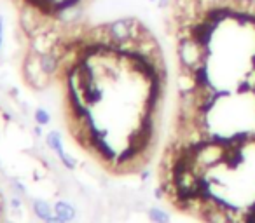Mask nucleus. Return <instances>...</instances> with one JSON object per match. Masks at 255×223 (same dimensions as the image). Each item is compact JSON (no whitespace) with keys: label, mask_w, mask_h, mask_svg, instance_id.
Returning a JSON list of instances; mask_svg holds the SVG:
<instances>
[{"label":"nucleus","mask_w":255,"mask_h":223,"mask_svg":"<svg viewBox=\"0 0 255 223\" xmlns=\"http://www.w3.org/2000/svg\"><path fill=\"white\" fill-rule=\"evenodd\" d=\"M226 153L227 145L222 140L210 138L189 152V164L199 176L205 178L206 173H210L213 167L226 162Z\"/></svg>","instance_id":"nucleus-1"},{"label":"nucleus","mask_w":255,"mask_h":223,"mask_svg":"<svg viewBox=\"0 0 255 223\" xmlns=\"http://www.w3.org/2000/svg\"><path fill=\"white\" fill-rule=\"evenodd\" d=\"M105 30L114 49L124 46V44L135 42L145 32L140 19L135 18V16H121V18L110 19V21L105 23Z\"/></svg>","instance_id":"nucleus-2"},{"label":"nucleus","mask_w":255,"mask_h":223,"mask_svg":"<svg viewBox=\"0 0 255 223\" xmlns=\"http://www.w3.org/2000/svg\"><path fill=\"white\" fill-rule=\"evenodd\" d=\"M177 58H178V63H180V68L196 72L198 68L208 67L210 47L203 46L192 35H185L182 39H178Z\"/></svg>","instance_id":"nucleus-3"},{"label":"nucleus","mask_w":255,"mask_h":223,"mask_svg":"<svg viewBox=\"0 0 255 223\" xmlns=\"http://www.w3.org/2000/svg\"><path fill=\"white\" fill-rule=\"evenodd\" d=\"M23 77H25L26 84L30 87L37 89V91L47 89L51 85V80H53L49 75L44 74L42 67H40V56L30 49L26 53L25 61H23Z\"/></svg>","instance_id":"nucleus-4"},{"label":"nucleus","mask_w":255,"mask_h":223,"mask_svg":"<svg viewBox=\"0 0 255 223\" xmlns=\"http://www.w3.org/2000/svg\"><path fill=\"white\" fill-rule=\"evenodd\" d=\"M46 145L49 150H53L54 153H56L58 160H60L61 164H63L65 169L68 171H74L75 167H77V160L74 159L72 155H68L67 152H65V147H63V136H61L60 131H56V129H53V131H49L46 135Z\"/></svg>","instance_id":"nucleus-5"},{"label":"nucleus","mask_w":255,"mask_h":223,"mask_svg":"<svg viewBox=\"0 0 255 223\" xmlns=\"http://www.w3.org/2000/svg\"><path fill=\"white\" fill-rule=\"evenodd\" d=\"M40 67H42L44 74L49 75L51 78H54L56 75H60V72H61V58L58 56L54 51L40 54Z\"/></svg>","instance_id":"nucleus-6"},{"label":"nucleus","mask_w":255,"mask_h":223,"mask_svg":"<svg viewBox=\"0 0 255 223\" xmlns=\"http://www.w3.org/2000/svg\"><path fill=\"white\" fill-rule=\"evenodd\" d=\"M54 215L60 216L63 222L72 223L75 218H77V209H75V206L70 204V202L58 201L56 204H54Z\"/></svg>","instance_id":"nucleus-7"},{"label":"nucleus","mask_w":255,"mask_h":223,"mask_svg":"<svg viewBox=\"0 0 255 223\" xmlns=\"http://www.w3.org/2000/svg\"><path fill=\"white\" fill-rule=\"evenodd\" d=\"M32 211L37 218L42 220V222H46V220H49L51 216L54 215V206H51L49 202L44 201V199H33L32 201Z\"/></svg>","instance_id":"nucleus-8"},{"label":"nucleus","mask_w":255,"mask_h":223,"mask_svg":"<svg viewBox=\"0 0 255 223\" xmlns=\"http://www.w3.org/2000/svg\"><path fill=\"white\" fill-rule=\"evenodd\" d=\"M147 216L152 223H170V215L161 208H149L147 209Z\"/></svg>","instance_id":"nucleus-9"},{"label":"nucleus","mask_w":255,"mask_h":223,"mask_svg":"<svg viewBox=\"0 0 255 223\" xmlns=\"http://www.w3.org/2000/svg\"><path fill=\"white\" fill-rule=\"evenodd\" d=\"M33 121L39 126H49L51 124V114L49 110L44 108V106H39V108L33 110Z\"/></svg>","instance_id":"nucleus-10"},{"label":"nucleus","mask_w":255,"mask_h":223,"mask_svg":"<svg viewBox=\"0 0 255 223\" xmlns=\"http://www.w3.org/2000/svg\"><path fill=\"white\" fill-rule=\"evenodd\" d=\"M11 187L14 188L16 192H18V195H19V197H25V195H26V187H25V185H23V183H19L18 180H14V181H12V183H11Z\"/></svg>","instance_id":"nucleus-11"},{"label":"nucleus","mask_w":255,"mask_h":223,"mask_svg":"<svg viewBox=\"0 0 255 223\" xmlns=\"http://www.w3.org/2000/svg\"><path fill=\"white\" fill-rule=\"evenodd\" d=\"M156 5L159 11H168V9H171V5H173V0H157Z\"/></svg>","instance_id":"nucleus-12"},{"label":"nucleus","mask_w":255,"mask_h":223,"mask_svg":"<svg viewBox=\"0 0 255 223\" xmlns=\"http://www.w3.org/2000/svg\"><path fill=\"white\" fill-rule=\"evenodd\" d=\"M4 30H5V19L0 14V54H2V47H4Z\"/></svg>","instance_id":"nucleus-13"},{"label":"nucleus","mask_w":255,"mask_h":223,"mask_svg":"<svg viewBox=\"0 0 255 223\" xmlns=\"http://www.w3.org/2000/svg\"><path fill=\"white\" fill-rule=\"evenodd\" d=\"M44 223H67V222H63V220L60 218V216H56V215H53L49 220H46Z\"/></svg>","instance_id":"nucleus-14"},{"label":"nucleus","mask_w":255,"mask_h":223,"mask_svg":"<svg viewBox=\"0 0 255 223\" xmlns=\"http://www.w3.org/2000/svg\"><path fill=\"white\" fill-rule=\"evenodd\" d=\"M147 2H150V4H156L157 0H147Z\"/></svg>","instance_id":"nucleus-15"},{"label":"nucleus","mask_w":255,"mask_h":223,"mask_svg":"<svg viewBox=\"0 0 255 223\" xmlns=\"http://www.w3.org/2000/svg\"><path fill=\"white\" fill-rule=\"evenodd\" d=\"M0 171H2V162H0Z\"/></svg>","instance_id":"nucleus-16"}]
</instances>
